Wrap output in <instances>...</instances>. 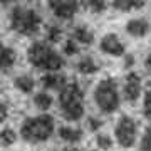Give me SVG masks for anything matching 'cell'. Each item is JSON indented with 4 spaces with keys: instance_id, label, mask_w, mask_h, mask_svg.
<instances>
[{
    "instance_id": "cell-1",
    "label": "cell",
    "mask_w": 151,
    "mask_h": 151,
    "mask_svg": "<svg viewBox=\"0 0 151 151\" xmlns=\"http://www.w3.org/2000/svg\"><path fill=\"white\" fill-rule=\"evenodd\" d=\"M60 109L64 113L65 119L69 121H77L84 114V108H82V91L76 82L65 84L60 89Z\"/></svg>"
},
{
    "instance_id": "cell-2",
    "label": "cell",
    "mask_w": 151,
    "mask_h": 151,
    "mask_svg": "<svg viewBox=\"0 0 151 151\" xmlns=\"http://www.w3.org/2000/svg\"><path fill=\"white\" fill-rule=\"evenodd\" d=\"M29 62L39 69L47 70H59L62 67V59L54 49L47 45L45 42H35L29 49Z\"/></svg>"
},
{
    "instance_id": "cell-3",
    "label": "cell",
    "mask_w": 151,
    "mask_h": 151,
    "mask_svg": "<svg viewBox=\"0 0 151 151\" xmlns=\"http://www.w3.org/2000/svg\"><path fill=\"white\" fill-rule=\"evenodd\" d=\"M54 131V119L42 114L37 118H30L22 124L20 134L25 141L30 143H37V141H45Z\"/></svg>"
},
{
    "instance_id": "cell-4",
    "label": "cell",
    "mask_w": 151,
    "mask_h": 151,
    "mask_svg": "<svg viewBox=\"0 0 151 151\" xmlns=\"http://www.w3.org/2000/svg\"><path fill=\"white\" fill-rule=\"evenodd\" d=\"M94 99L99 109H103L104 113H113L114 109L119 106V96H118V87L113 79H104L97 84L94 91Z\"/></svg>"
},
{
    "instance_id": "cell-5",
    "label": "cell",
    "mask_w": 151,
    "mask_h": 151,
    "mask_svg": "<svg viewBox=\"0 0 151 151\" xmlns=\"http://www.w3.org/2000/svg\"><path fill=\"white\" fill-rule=\"evenodd\" d=\"M10 27L15 32H20V34H35L39 30V27H40V19L30 9L17 7L12 12Z\"/></svg>"
},
{
    "instance_id": "cell-6",
    "label": "cell",
    "mask_w": 151,
    "mask_h": 151,
    "mask_svg": "<svg viewBox=\"0 0 151 151\" xmlns=\"http://www.w3.org/2000/svg\"><path fill=\"white\" fill-rule=\"evenodd\" d=\"M116 138H118L119 145L124 148H129L134 145L136 139V124L134 121L128 116H123L119 119L118 126H116Z\"/></svg>"
},
{
    "instance_id": "cell-7",
    "label": "cell",
    "mask_w": 151,
    "mask_h": 151,
    "mask_svg": "<svg viewBox=\"0 0 151 151\" xmlns=\"http://www.w3.org/2000/svg\"><path fill=\"white\" fill-rule=\"evenodd\" d=\"M49 5L59 19H70L77 10V2H72V0H59V2L50 0Z\"/></svg>"
},
{
    "instance_id": "cell-8",
    "label": "cell",
    "mask_w": 151,
    "mask_h": 151,
    "mask_svg": "<svg viewBox=\"0 0 151 151\" xmlns=\"http://www.w3.org/2000/svg\"><path fill=\"white\" fill-rule=\"evenodd\" d=\"M101 49L106 54H111V55H123L124 54L123 44L119 42V39L114 34H109V35H106L101 40Z\"/></svg>"
},
{
    "instance_id": "cell-9",
    "label": "cell",
    "mask_w": 151,
    "mask_h": 151,
    "mask_svg": "<svg viewBox=\"0 0 151 151\" xmlns=\"http://www.w3.org/2000/svg\"><path fill=\"white\" fill-rule=\"evenodd\" d=\"M139 92H141L139 77L134 72H129L128 74V81H126V86H124V96H126L128 101H136V97L139 96Z\"/></svg>"
},
{
    "instance_id": "cell-10",
    "label": "cell",
    "mask_w": 151,
    "mask_h": 151,
    "mask_svg": "<svg viewBox=\"0 0 151 151\" xmlns=\"http://www.w3.org/2000/svg\"><path fill=\"white\" fill-rule=\"evenodd\" d=\"M126 29H128V32H129L131 35L141 37V35H145V34L150 30V24H148L145 19H136V20H131Z\"/></svg>"
},
{
    "instance_id": "cell-11",
    "label": "cell",
    "mask_w": 151,
    "mask_h": 151,
    "mask_svg": "<svg viewBox=\"0 0 151 151\" xmlns=\"http://www.w3.org/2000/svg\"><path fill=\"white\" fill-rule=\"evenodd\" d=\"M42 84L44 87H50V89H59V87L62 89L65 86V79L55 72H50V74H45L42 77Z\"/></svg>"
},
{
    "instance_id": "cell-12",
    "label": "cell",
    "mask_w": 151,
    "mask_h": 151,
    "mask_svg": "<svg viewBox=\"0 0 151 151\" xmlns=\"http://www.w3.org/2000/svg\"><path fill=\"white\" fill-rule=\"evenodd\" d=\"M113 5L119 10H131V9H141L145 7L143 0H114Z\"/></svg>"
},
{
    "instance_id": "cell-13",
    "label": "cell",
    "mask_w": 151,
    "mask_h": 151,
    "mask_svg": "<svg viewBox=\"0 0 151 151\" xmlns=\"http://www.w3.org/2000/svg\"><path fill=\"white\" fill-rule=\"evenodd\" d=\"M15 62V52L10 47H2V70L5 72Z\"/></svg>"
},
{
    "instance_id": "cell-14",
    "label": "cell",
    "mask_w": 151,
    "mask_h": 151,
    "mask_svg": "<svg viewBox=\"0 0 151 151\" xmlns=\"http://www.w3.org/2000/svg\"><path fill=\"white\" fill-rule=\"evenodd\" d=\"M59 136L62 138V139H65V141L74 143V141H79V139H81L82 131L72 129V128H67V126H64V128H60V129H59Z\"/></svg>"
},
{
    "instance_id": "cell-15",
    "label": "cell",
    "mask_w": 151,
    "mask_h": 151,
    "mask_svg": "<svg viewBox=\"0 0 151 151\" xmlns=\"http://www.w3.org/2000/svg\"><path fill=\"white\" fill-rule=\"evenodd\" d=\"M74 37L77 39L79 42H82V44H91L92 40H94L92 32L89 30V29H86V27H76L74 29Z\"/></svg>"
},
{
    "instance_id": "cell-16",
    "label": "cell",
    "mask_w": 151,
    "mask_h": 151,
    "mask_svg": "<svg viewBox=\"0 0 151 151\" xmlns=\"http://www.w3.org/2000/svg\"><path fill=\"white\" fill-rule=\"evenodd\" d=\"M34 103H35V106H37L39 109H42V111H45V109L50 108V104H52V97L49 96V94H37L35 96V99H34Z\"/></svg>"
},
{
    "instance_id": "cell-17",
    "label": "cell",
    "mask_w": 151,
    "mask_h": 151,
    "mask_svg": "<svg viewBox=\"0 0 151 151\" xmlns=\"http://www.w3.org/2000/svg\"><path fill=\"white\" fill-rule=\"evenodd\" d=\"M79 70L81 72H84V74H92V72H96L97 70V65L94 64V60L91 59V57H86V59H82L81 62H79Z\"/></svg>"
},
{
    "instance_id": "cell-18",
    "label": "cell",
    "mask_w": 151,
    "mask_h": 151,
    "mask_svg": "<svg viewBox=\"0 0 151 151\" xmlns=\"http://www.w3.org/2000/svg\"><path fill=\"white\" fill-rule=\"evenodd\" d=\"M15 86L24 92H30L34 89V81L30 77H27V76H22V77L15 79Z\"/></svg>"
},
{
    "instance_id": "cell-19",
    "label": "cell",
    "mask_w": 151,
    "mask_h": 151,
    "mask_svg": "<svg viewBox=\"0 0 151 151\" xmlns=\"http://www.w3.org/2000/svg\"><path fill=\"white\" fill-rule=\"evenodd\" d=\"M141 150L143 151H151V126L146 129L143 141H141Z\"/></svg>"
},
{
    "instance_id": "cell-20",
    "label": "cell",
    "mask_w": 151,
    "mask_h": 151,
    "mask_svg": "<svg viewBox=\"0 0 151 151\" xmlns=\"http://www.w3.org/2000/svg\"><path fill=\"white\" fill-rule=\"evenodd\" d=\"M15 141V133L14 131H10V129H5L4 133H2V143L5 146H9V145H12Z\"/></svg>"
},
{
    "instance_id": "cell-21",
    "label": "cell",
    "mask_w": 151,
    "mask_h": 151,
    "mask_svg": "<svg viewBox=\"0 0 151 151\" xmlns=\"http://www.w3.org/2000/svg\"><path fill=\"white\" fill-rule=\"evenodd\" d=\"M87 5H89V9L92 12H103L106 9V4L103 0H92V2H87Z\"/></svg>"
},
{
    "instance_id": "cell-22",
    "label": "cell",
    "mask_w": 151,
    "mask_h": 151,
    "mask_svg": "<svg viewBox=\"0 0 151 151\" xmlns=\"http://www.w3.org/2000/svg\"><path fill=\"white\" fill-rule=\"evenodd\" d=\"M97 145L103 150H109L113 145V139H109V136H97Z\"/></svg>"
},
{
    "instance_id": "cell-23",
    "label": "cell",
    "mask_w": 151,
    "mask_h": 151,
    "mask_svg": "<svg viewBox=\"0 0 151 151\" xmlns=\"http://www.w3.org/2000/svg\"><path fill=\"white\" fill-rule=\"evenodd\" d=\"M145 114L146 118L151 119V87L146 92V99H145Z\"/></svg>"
},
{
    "instance_id": "cell-24",
    "label": "cell",
    "mask_w": 151,
    "mask_h": 151,
    "mask_svg": "<svg viewBox=\"0 0 151 151\" xmlns=\"http://www.w3.org/2000/svg\"><path fill=\"white\" fill-rule=\"evenodd\" d=\"M64 50H65V54H67V55H72V54H77V50H79V49H77V45H76L74 40H70V39H69V40L65 42Z\"/></svg>"
},
{
    "instance_id": "cell-25",
    "label": "cell",
    "mask_w": 151,
    "mask_h": 151,
    "mask_svg": "<svg viewBox=\"0 0 151 151\" xmlns=\"http://www.w3.org/2000/svg\"><path fill=\"white\" fill-rule=\"evenodd\" d=\"M60 39V30L57 27H49V40L50 42H59Z\"/></svg>"
},
{
    "instance_id": "cell-26",
    "label": "cell",
    "mask_w": 151,
    "mask_h": 151,
    "mask_svg": "<svg viewBox=\"0 0 151 151\" xmlns=\"http://www.w3.org/2000/svg\"><path fill=\"white\" fill-rule=\"evenodd\" d=\"M101 121H97V119H94V118H89V126H91V129H94L96 131L97 128H99V126H101Z\"/></svg>"
},
{
    "instance_id": "cell-27",
    "label": "cell",
    "mask_w": 151,
    "mask_h": 151,
    "mask_svg": "<svg viewBox=\"0 0 151 151\" xmlns=\"http://www.w3.org/2000/svg\"><path fill=\"white\" fill-rule=\"evenodd\" d=\"M5 118H7V106H5V104H2V116H0V119L4 121Z\"/></svg>"
},
{
    "instance_id": "cell-28",
    "label": "cell",
    "mask_w": 151,
    "mask_h": 151,
    "mask_svg": "<svg viewBox=\"0 0 151 151\" xmlns=\"http://www.w3.org/2000/svg\"><path fill=\"white\" fill-rule=\"evenodd\" d=\"M131 64H133V55H128L126 57V67H129Z\"/></svg>"
},
{
    "instance_id": "cell-29",
    "label": "cell",
    "mask_w": 151,
    "mask_h": 151,
    "mask_svg": "<svg viewBox=\"0 0 151 151\" xmlns=\"http://www.w3.org/2000/svg\"><path fill=\"white\" fill-rule=\"evenodd\" d=\"M146 65H148V69L151 70V54L148 55V60H146Z\"/></svg>"
},
{
    "instance_id": "cell-30",
    "label": "cell",
    "mask_w": 151,
    "mask_h": 151,
    "mask_svg": "<svg viewBox=\"0 0 151 151\" xmlns=\"http://www.w3.org/2000/svg\"><path fill=\"white\" fill-rule=\"evenodd\" d=\"M64 151H77V150H64Z\"/></svg>"
}]
</instances>
